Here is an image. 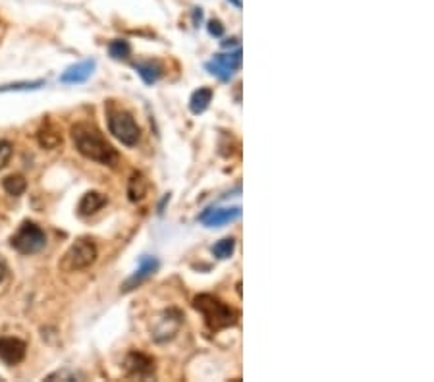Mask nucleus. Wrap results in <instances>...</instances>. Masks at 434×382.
I'll use <instances>...</instances> for the list:
<instances>
[{
	"instance_id": "f257e3e1",
	"label": "nucleus",
	"mask_w": 434,
	"mask_h": 382,
	"mask_svg": "<svg viewBox=\"0 0 434 382\" xmlns=\"http://www.w3.org/2000/svg\"><path fill=\"white\" fill-rule=\"evenodd\" d=\"M72 141H74V147L78 149L79 155L85 156L89 160H95L99 165L114 166V163L118 160L116 149L106 141V138L93 124H87V122L76 124L72 128Z\"/></svg>"
},
{
	"instance_id": "f03ea898",
	"label": "nucleus",
	"mask_w": 434,
	"mask_h": 382,
	"mask_svg": "<svg viewBox=\"0 0 434 382\" xmlns=\"http://www.w3.org/2000/svg\"><path fill=\"white\" fill-rule=\"evenodd\" d=\"M193 307L195 311H199L203 315V319L207 322V326L210 330H222L228 326H234L237 322V313L226 305L224 301H220L218 297L210 294H201L193 299Z\"/></svg>"
},
{
	"instance_id": "7ed1b4c3",
	"label": "nucleus",
	"mask_w": 434,
	"mask_h": 382,
	"mask_svg": "<svg viewBox=\"0 0 434 382\" xmlns=\"http://www.w3.org/2000/svg\"><path fill=\"white\" fill-rule=\"evenodd\" d=\"M106 122H108V131L120 141L122 145H126V147L137 145L139 139H141V128L128 110L118 108L114 104H108Z\"/></svg>"
},
{
	"instance_id": "20e7f679",
	"label": "nucleus",
	"mask_w": 434,
	"mask_h": 382,
	"mask_svg": "<svg viewBox=\"0 0 434 382\" xmlns=\"http://www.w3.org/2000/svg\"><path fill=\"white\" fill-rule=\"evenodd\" d=\"M10 245L22 255H33L44 249L47 245V234L41 226H37L31 220H26L24 224L17 228V232L12 235Z\"/></svg>"
},
{
	"instance_id": "39448f33",
	"label": "nucleus",
	"mask_w": 434,
	"mask_h": 382,
	"mask_svg": "<svg viewBox=\"0 0 434 382\" xmlns=\"http://www.w3.org/2000/svg\"><path fill=\"white\" fill-rule=\"evenodd\" d=\"M97 260V245L91 238H78L76 242L72 243L64 260H62V267L66 270H83L87 267H91Z\"/></svg>"
},
{
	"instance_id": "423d86ee",
	"label": "nucleus",
	"mask_w": 434,
	"mask_h": 382,
	"mask_svg": "<svg viewBox=\"0 0 434 382\" xmlns=\"http://www.w3.org/2000/svg\"><path fill=\"white\" fill-rule=\"evenodd\" d=\"M242 66V51L240 47L235 49L234 52L230 54H217L210 62L205 64V68L208 69V74L217 76L218 79L222 81H228V79L234 76V72Z\"/></svg>"
},
{
	"instance_id": "0eeeda50",
	"label": "nucleus",
	"mask_w": 434,
	"mask_h": 382,
	"mask_svg": "<svg viewBox=\"0 0 434 382\" xmlns=\"http://www.w3.org/2000/svg\"><path fill=\"white\" fill-rule=\"evenodd\" d=\"M27 351V344L24 340L12 338V336H4L0 338V361L4 365H17L24 361Z\"/></svg>"
},
{
	"instance_id": "6e6552de",
	"label": "nucleus",
	"mask_w": 434,
	"mask_h": 382,
	"mask_svg": "<svg viewBox=\"0 0 434 382\" xmlns=\"http://www.w3.org/2000/svg\"><path fill=\"white\" fill-rule=\"evenodd\" d=\"M126 373L137 379H149L155 374V361L141 351H131L126 357Z\"/></svg>"
},
{
	"instance_id": "1a4fd4ad",
	"label": "nucleus",
	"mask_w": 434,
	"mask_h": 382,
	"mask_svg": "<svg viewBox=\"0 0 434 382\" xmlns=\"http://www.w3.org/2000/svg\"><path fill=\"white\" fill-rule=\"evenodd\" d=\"M156 269H158V260H156L155 257H147V255L141 257V260H139V269L126 280V284L122 288V292H131V290L137 288L143 280H147L151 274H155Z\"/></svg>"
},
{
	"instance_id": "9d476101",
	"label": "nucleus",
	"mask_w": 434,
	"mask_h": 382,
	"mask_svg": "<svg viewBox=\"0 0 434 382\" xmlns=\"http://www.w3.org/2000/svg\"><path fill=\"white\" fill-rule=\"evenodd\" d=\"M242 210L240 207L234 208H208L207 213L201 215V222L208 228H215V226H224L234 222L235 218H240Z\"/></svg>"
},
{
	"instance_id": "9b49d317",
	"label": "nucleus",
	"mask_w": 434,
	"mask_h": 382,
	"mask_svg": "<svg viewBox=\"0 0 434 382\" xmlns=\"http://www.w3.org/2000/svg\"><path fill=\"white\" fill-rule=\"evenodd\" d=\"M95 60H83L79 64H74L62 74L60 81L62 83H83L91 78V74L95 72Z\"/></svg>"
},
{
	"instance_id": "f8f14e48",
	"label": "nucleus",
	"mask_w": 434,
	"mask_h": 382,
	"mask_svg": "<svg viewBox=\"0 0 434 382\" xmlns=\"http://www.w3.org/2000/svg\"><path fill=\"white\" fill-rule=\"evenodd\" d=\"M182 324V315L178 311H168L165 313V317L160 319V324L156 326L155 330V340L156 342H165V340H170L176 334V330L180 329Z\"/></svg>"
},
{
	"instance_id": "ddd939ff",
	"label": "nucleus",
	"mask_w": 434,
	"mask_h": 382,
	"mask_svg": "<svg viewBox=\"0 0 434 382\" xmlns=\"http://www.w3.org/2000/svg\"><path fill=\"white\" fill-rule=\"evenodd\" d=\"M104 205H106V195L99 193V191H87L85 195L81 197V201H79L78 215L81 218L91 217V215L99 213Z\"/></svg>"
},
{
	"instance_id": "4468645a",
	"label": "nucleus",
	"mask_w": 434,
	"mask_h": 382,
	"mask_svg": "<svg viewBox=\"0 0 434 382\" xmlns=\"http://www.w3.org/2000/svg\"><path fill=\"white\" fill-rule=\"evenodd\" d=\"M37 139H39V145L44 149H56L62 145L60 130L52 122H47L41 126V130L37 131Z\"/></svg>"
},
{
	"instance_id": "2eb2a0df",
	"label": "nucleus",
	"mask_w": 434,
	"mask_h": 382,
	"mask_svg": "<svg viewBox=\"0 0 434 382\" xmlns=\"http://www.w3.org/2000/svg\"><path fill=\"white\" fill-rule=\"evenodd\" d=\"M133 69L143 78V81L147 85L156 83L160 79V76H162V68H160L158 62H137V64H133Z\"/></svg>"
},
{
	"instance_id": "dca6fc26",
	"label": "nucleus",
	"mask_w": 434,
	"mask_h": 382,
	"mask_svg": "<svg viewBox=\"0 0 434 382\" xmlns=\"http://www.w3.org/2000/svg\"><path fill=\"white\" fill-rule=\"evenodd\" d=\"M212 101V89L208 87H199L190 99V110L193 114H203L208 108V104Z\"/></svg>"
},
{
	"instance_id": "f3484780",
	"label": "nucleus",
	"mask_w": 434,
	"mask_h": 382,
	"mask_svg": "<svg viewBox=\"0 0 434 382\" xmlns=\"http://www.w3.org/2000/svg\"><path fill=\"white\" fill-rule=\"evenodd\" d=\"M147 193V180L143 178V174H131L130 183H128V195H130V201L137 203L145 197Z\"/></svg>"
},
{
	"instance_id": "a211bd4d",
	"label": "nucleus",
	"mask_w": 434,
	"mask_h": 382,
	"mask_svg": "<svg viewBox=\"0 0 434 382\" xmlns=\"http://www.w3.org/2000/svg\"><path fill=\"white\" fill-rule=\"evenodd\" d=\"M2 188L6 190L8 195L19 197V195H24V193H26L27 182L22 174H12V176H6V178L2 180Z\"/></svg>"
},
{
	"instance_id": "6ab92c4d",
	"label": "nucleus",
	"mask_w": 434,
	"mask_h": 382,
	"mask_svg": "<svg viewBox=\"0 0 434 382\" xmlns=\"http://www.w3.org/2000/svg\"><path fill=\"white\" fill-rule=\"evenodd\" d=\"M108 52H110L114 60H126L131 54V44L124 39H116L108 44Z\"/></svg>"
},
{
	"instance_id": "aec40b11",
	"label": "nucleus",
	"mask_w": 434,
	"mask_h": 382,
	"mask_svg": "<svg viewBox=\"0 0 434 382\" xmlns=\"http://www.w3.org/2000/svg\"><path fill=\"white\" fill-rule=\"evenodd\" d=\"M235 251V240L234 238H224L212 247V253L217 259H230Z\"/></svg>"
},
{
	"instance_id": "412c9836",
	"label": "nucleus",
	"mask_w": 434,
	"mask_h": 382,
	"mask_svg": "<svg viewBox=\"0 0 434 382\" xmlns=\"http://www.w3.org/2000/svg\"><path fill=\"white\" fill-rule=\"evenodd\" d=\"M44 85V81H24V83H12V85H0V93L2 91H22V89H37V87Z\"/></svg>"
},
{
	"instance_id": "4be33fe9",
	"label": "nucleus",
	"mask_w": 434,
	"mask_h": 382,
	"mask_svg": "<svg viewBox=\"0 0 434 382\" xmlns=\"http://www.w3.org/2000/svg\"><path fill=\"white\" fill-rule=\"evenodd\" d=\"M12 153H14L12 143L10 141H0V170L8 165L10 158H12Z\"/></svg>"
},
{
	"instance_id": "5701e85b",
	"label": "nucleus",
	"mask_w": 434,
	"mask_h": 382,
	"mask_svg": "<svg viewBox=\"0 0 434 382\" xmlns=\"http://www.w3.org/2000/svg\"><path fill=\"white\" fill-rule=\"evenodd\" d=\"M208 33L212 35V37H222L224 35V26L218 19H210L208 22Z\"/></svg>"
},
{
	"instance_id": "b1692460",
	"label": "nucleus",
	"mask_w": 434,
	"mask_h": 382,
	"mask_svg": "<svg viewBox=\"0 0 434 382\" xmlns=\"http://www.w3.org/2000/svg\"><path fill=\"white\" fill-rule=\"evenodd\" d=\"M6 274H8V265H6V260L0 257V284L4 282Z\"/></svg>"
},
{
	"instance_id": "393cba45",
	"label": "nucleus",
	"mask_w": 434,
	"mask_h": 382,
	"mask_svg": "<svg viewBox=\"0 0 434 382\" xmlns=\"http://www.w3.org/2000/svg\"><path fill=\"white\" fill-rule=\"evenodd\" d=\"M201 17H203V12L199 8H195V14H193V19L195 22H201Z\"/></svg>"
},
{
	"instance_id": "a878e982",
	"label": "nucleus",
	"mask_w": 434,
	"mask_h": 382,
	"mask_svg": "<svg viewBox=\"0 0 434 382\" xmlns=\"http://www.w3.org/2000/svg\"><path fill=\"white\" fill-rule=\"evenodd\" d=\"M228 2H232V4H235L237 8H242V2H240V0H228Z\"/></svg>"
}]
</instances>
